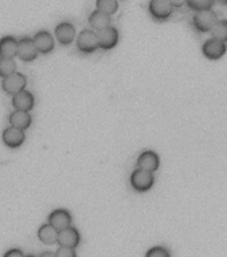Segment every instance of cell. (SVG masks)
Instances as JSON below:
<instances>
[{
  "mask_svg": "<svg viewBox=\"0 0 227 257\" xmlns=\"http://www.w3.org/2000/svg\"><path fill=\"white\" fill-rule=\"evenodd\" d=\"M96 35H98V40H99V47L103 48V50L114 48L118 43V39H119V32L111 26H108L103 30H99Z\"/></svg>",
  "mask_w": 227,
  "mask_h": 257,
  "instance_id": "obj_8",
  "label": "cell"
},
{
  "mask_svg": "<svg viewBox=\"0 0 227 257\" xmlns=\"http://www.w3.org/2000/svg\"><path fill=\"white\" fill-rule=\"evenodd\" d=\"M88 22H90L92 28H95V30L99 31V30H103V28L110 26V23H111V15H107V14H104V12L96 10V11H94L91 15H90Z\"/></svg>",
  "mask_w": 227,
  "mask_h": 257,
  "instance_id": "obj_19",
  "label": "cell"
},
{
  "mask_svg": "<svg viewBox=\"0 0 227 257\" xmlns=\"http://www.w3.org/2000/svg\"><path fill=\"white\" fill-rule=\"evenodd\" d=\"M56 257H75L76 252L75 248H71V246H60L58 250L55 252Z\"/></svg>",
  "mask_w": 227,
  "mask_h": 257,
  "instance_id": "obj_25",
  "label": "cell"
},
{
  "mask_svg": "<svg viewBox=\"0 0 227 257\" xmlns=\"http://www.w3.org/2000/svg\"><path fill=\"white\" fill-rule=\"evenodd\" d=\"M27 84V79L23 74H19V72H12L10 75L4 76L3 82H2V88L4 90V92H7L10 95H14L20 90H23Z\"/></svg>",
  "mask_w": 227,
  "mask_h": 257,
  "instance_id": "obj_6",
  "label": "cell"
},
{
  "mask_svg": "<svg viewBox=\"0 0 227 257\" xmlns=\"http://www.w3.org/2000/svg\"><path fill=\"white\" fill-rule=\"evenodd\" d=\"M216 3L222 4V6H227V0H215Z\"/></svg>",
  "mask_w": 227,
  "mask_h": 257,
  "instance_id": "obj_29",
  "label": "cell"
},
{
  "mask_svg": "<svg viewBox=\"0 0 227 257\" xmlns=\"http://www.w3.org/2000/svg\"><path fill=\"white\" fill-rule=\"evenodd\" d=\"M76 44H78V48L80 51L84 52V54H91L99 48L98 35H96V32L91 31V30H83L80 32L78 39H76Z\"/></svg>",
  "mask_w": 227,
  "mask_h": 257,
  "instance_id": "obj_5",
  "label": "cell"
},
{
  "mask_svg": "<svg viewBox=\"0 0 227 257\" xmlns=\"http://www.w3.org/2000/svg\"><path fill=\"white\" fill-rule=\"evenodd\" d=\"M96 10L107 15H114L118 11V0H96Z\"/></svg>",
  "mask_w": 227,
  "mask_h": 257,
  "instance_id": "obj_21",
  "label": "cell"
},
{
  "mask_svg": "<svg viewBox=\"0 0 227 257\" xmlns=\"http://www.w3.org/2000/svg\"><path fill=\"white\" fill-rule=\"evenodd\" d=\"M136 164H138V168L139 169L154 173L159 168V156L156 153L151 152V150H147V152H143L138 157V162Z\"/></svg>",
  "mask_w": 227,
  "mask_h": 257,
  "instance_id": "obj_12",
  "label": "cell"
},
{
  "mask_svg": "<svg viewBox=\"0 0 227 257\" xmlns=\"http://www.w3.org/2000/svg\"><path fill=\"white\" fill-rule=\"evenodd\" d=\"M39 257H55V253H54V252H43V253H40Z\"/></svg>",
  "mask_w": 227,
  "mask_h": 257,
  "instance_id": "obj_28",
  "label": "cell"
},
{
  "mask_svg": "<svg viewBox=\"0 0 227 257\" xmlns=\"http://www.w3.org/2000/svg\"><path fill=\"white\" fill-rule=\"evenodd\" d=\"M227 51V43L218 40L215 38H210L202 46V54L204 58L210 60H218L223 58Z\"/></svg>",
  "mask_w": 227,
  "mask_h": 257,
  "instance_id": "obj_3",
  "label": "cell"
},
{
  "mask_svg": "<svg viewBox=\"0 0 227 257\" xmlns=\"http://www.w3.org/2000/svg\"><path fill=\"white\" fill-rule=\"evenodd\" d=\"M34 104H35V98L31 92L24 88L12 95V106L15 107V110L30 111L34 108Z\"/></svg>",
  "mask_w": 227,
  "mask_h": 257,
  "instance_id": "obj_10",
  "label": "cell"
},
{
  "mask_svg": "<svg viewBox=\"0 0 227 257\" xmlns=\"http://www.w3.org/2000/svg\"><path fill=\"white\" fill-rule=\"evenodd\" d=\"M16 71V63L14 58H2L0 56V78L10 75Z\"/></svg>",
  "mask_w": 227,
  "mask_h": 257,
  "instance_id": "obj_22",
  "label": "cell"
},
{
  "mask_svg": "<svg viewBox=\"0 0 227 257\" xmlns=\"http://www.w3.org/2000/svg\"><path fill=\"white\" fill-rule=\"evenodd\" d=\"M32 40L39 54H50L54 50V38L50 32L39 31Z\"/></svg>",
  "mask_w": 227,
  "mask_h": 257,
  "instance_id": "obj_15",
  "label": "cell"
},
{
  "mask_svg": "<svg viewBox=\"0 0 227 257\" xmlns=\"http://www.w3.org/2000/svg\"><path fill=\"white\" fill-rule=\"evenodd\" d=\"M38 238L46 245L55 244L58 240V229L54 228L51 224H43L38 230Z\"/></svg>",
  "mask_w": 227,
  "mask_h": 257,
  "instance_id": "obj_17",
  "label": "cell"
},
{
  "mask_svg": "<svg viewBox=\"0 0 227 257\" xmlns=\"http://www.w3.org/2000/svg\"><path fill=\"white\" fill-rule=\"evenodd\" d=\"M10 124L14 127H18L20 130H27L31 126L32 118L30 112L24 111V110H15L10 115Z\"/></svg>",
  "mask_w": 227,
  "mask_h": 257,
  "instance_id": "obj_16",
  "label": "cell"
},
{
  "mask_svg": "<svg viewBox=\"0 0 227 257\" xmlns=\"http://www.w3.org/2000/svg\"><path fill=\"white\" fill-rule=\"evenodd\" d=\"M26 140V134H24V130H20L18 127H14V126H10L3 132V142L6 144V146L11 149L19 148L22 146Z\"/></svg>",
  "mask_w": 227,
  "mask_h": 257,
  "instance_id": "obj_11",
  "label": "cell"
},
{
  "mask_svg": "<svg viewBox=\"0 0 227 257\" xmlns=\"http://www.w3.org/2000/svg\"><path fill=\"white\" fill-rule=\"evenodd\" d=\"M55 36L60 44L68 46L75 39V27L68 22H63L55 28Z\"/></svg>",
  "mask_w": 227,
  "mask_h": 257,
  "instance_id": "obj_13",
  "label": "cell"
},
{
  "mask_svg": "<svg viewBox=\"0 0 227 257\" xmlns=\"http://www.w3.org/2000/svg\"><path fill=\"white\" fill-rule=\"evenodd\" d=\"M38 54L39 52L36 50V46L32 39H30V38H23V39H20L18 42L16 55L19 56L20 60H23V62H32V60L36 59Z\"/></svg>",
  "mask_w": 227,
  "mask_h": 257,
  "instance_id": "obj_7",
  "label": "cell"
},
{
  "mask_svg": "<svg viewBox=\"0 0 227 257\" xmlns=\"http://www.w3.org/2000/svg\"><path fill=\"white\" fill-rule=\"evenodd\" d=\"M168 2L171 3V6L174 8H180L186 4V0H168Z\"/></svg>",
  "mask_w": 227,
  "mask_h": 257,
  "instance_id": "obj_27",
  "label": "cell"
},
{
  "mask_svg": "<svg viewBox=\"0 0 227 257\" xmlns=\"http://www.w3.org/2000/svg\"><path fill=\"white\" fill-rule=\"evenodd\" d=\"M131 186L136 192H147L154 186V174L143 169H135L131 174Z\"/></svg>",
  "mask_w": 227,
  "mask_h": 257,
  "instance_id": "obj_2",
  "label": "cell"
},
{
  "mask_svg": "<svg viewBox=\"0 0 227 257\" xmlns=\"http://www.w3.org/2000/svg\"><path fill=\"white\" fill-rule=\"evenodd\" d=\"M148 12L158 22H164L172 15L174 7L168 0H150Z\"/></svg>",
  "mask_w": 227,
  "mask_h": 257,
  "instance_id": "obj_4",
  "label": "cell"
},
{
  "mask_svg": "<svg viewBox=\"0 0 227 257\" xmlns=\"http://www.w3.org/2000/svg\"><path fill=\"white\" fill-rule=\"evenodd\" d=\"M212 38H215L218 40H222L224 43H227V20L226 19H218L215 26L212 27L211 31Z\"/></svg>",
  "mask_w": 227,
  "mask_h": 257,
  "instance_id": "obj_20",
  "label": "cell"
},
{
  "mask_svg": "<svg viewBox=\"0 0 227 257\" xmlns=\"http://www.w3.org/2000/svg\"><path fill=\"white\" fill-rule=\"evenodd\" d=\"M215 3V0H186V4L192 11H200L206 8H211Z\"/></svg>",
  "mask_w": 227,
  "mask_h": 257,
  "instance_id": "obj_23",
  "label": "cell"
},
{
  "mask_svg": "<svg viewBox=\"0 0 227 257\" xmlns=\"http://www.w3.org/2000/svg\"><path fill=\"white\" fill-rule=\"evenodd\" d=\"M4 257H24V253L19 250V249H12V250H8L4 254Z\"/></svg>",
  "mask_w": 227,
  "mask_h": 257,
  "instance_id": "obj_26",
  "label": "cell"
},
{
  "mask_svg": "<svg viewBox=\"0 0 227 257\" xmlns=\"http://www.w3.org/2000/svg\"><path fill=\"white\" fill-rule=\"evenodd\" d=\"M216 22H218V15H216L215 11H212L211 8L195 11V14L192 16V26L200 34L211 31Z\"/></svg>",
  "mask_w": 227,
  "mask_h": 257,
  "instance_id": "obj_1",
  "label": "cell"
},
{
  "mask_svg": "<svg viewBox=\"0 0 227 257\" xmlns=\"http://www.w3.org/2000/svg\"><path fill=\"white\" fill-rule=\"evenodd\" d=\"M146 256L147 257H170L171 256V253L168 252L167 249L163 248V246H154L146 253Z\"/></svg>",
  "mask_w": 227,
  "mask_h": 257,
  "instance_id": "obj_24",
  "label": "cell"
},
{
  "mask_svg": "<svg viewBox=\"0 0 227 257\" xmlns=\"http://www.w3.org/2000/svg\"><path fill=\"white\" fill-rule=\"evenodd\" d=\"M18 51V40L14 36H6L0 39V56L2 58H14Z\"/></svg>",
  "mask_w": 227,
  "mask_h": 257,
  "instance_id": "obj_18",
  "label": "cell"
},
{
  "mask_svg": "<svg viewBox=\"0 0 227 257\" xmlns=\"http://www.w3.org/2000/svg\"><path fill=\"white\" fill-rule=\"evenodd\" d=\"M72 222L71 214L67 212V210H64V209H56L54 212L50 214L48 217V224H51L52 226L58 230L63 228H67L70 226Z\"/></svg>",
  "mask_w": 227,
  "mask_h": 257,
  "instance_id": "obj_14",
  "label": "cell"
},
{
  "mask_svg": "<svg viewBox=\"0 0 227 257\" xmlns=\"http://www.w3.org/2000/svg\"><path fill=\"white\" fill-rule=\"evenodd\" d=\"M80 241V234L79 232L76 230L75 228H72L71 225L67 226V228H63L58 230V240L56 242L60 245V246H71V248H75L78 246Z\"/></svg>",
  "mask_w": 227,
  "mask_h": 257,
  "instance_id": "obj_9",
  "label": "cell"
}]
</instances>
